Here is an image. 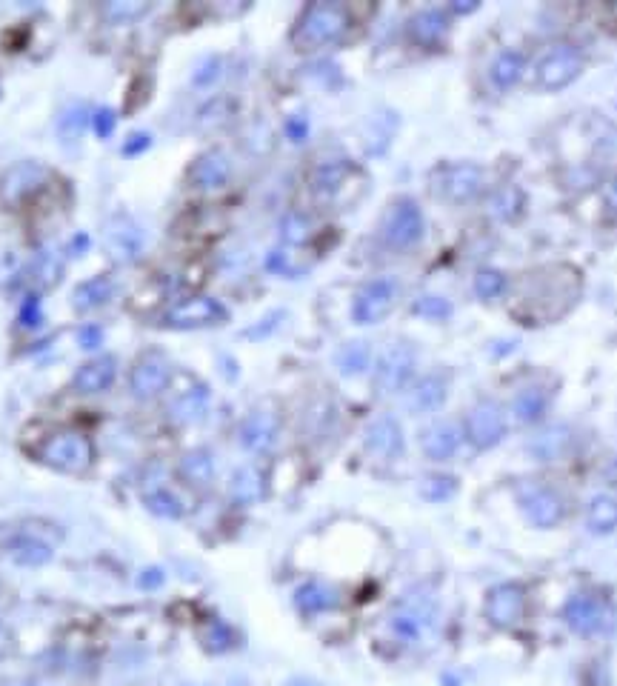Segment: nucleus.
Here are the masks:
<instances>
[{
  "label": "nucleus",
  "instance_id": "nucleus-22",
  "mask_svg": "<svg viewBox=\"0 0 617 686\" xmlns=\"http://www.w3.org/2000/svg\"><path fill=\"white\" fill-rule=\"evenodd\" d=\"M115 378H118V361L112 355H98L78 366V372L72 378V389L78 395H100L115 384Z\"/></svg>",
  "mask_w": 617,
  "mask_h": 686
},
{
  "label": "nucleus",
  "instance_id": "nucleus-36",
  "mask_svg": "<svg viewBox=\"0 0 617 686\" xmlns=\"http://www.w3.org/2000/svg\"><path fill=\"white\" fill-rule=\"evenodd\" d=\"M143 504H146V509L152 515L166 518V521H178V518L186 515V506H183V501H180L169 486H155V489L143 492Z\"/></svg>",
  "mask_w": 617,
  "mask_h": 686
},
{
  "label": "nucleus",
  "instance_id": "nucleus-13",
  "mask_svg": "<svg viewBox=\"0 0 617 686\" xmlns=\"http://www.w3.org/2000/svg\"><path fill=\"white\" fill-rule=\"evenodd\" d=\"M466 441L475 449H495V446L506 438V415L503 406L495 401H480L469 409L466 415V429H463Z\"/></svg>",
  "mask_w": 617,
  "mask_h": 686
},
{
  "label": "nucleus",
  "instance_id": "nucleus-17",
  "mask_svg": "<svg viewBox=\"0 0 617 686\" xmlns=\"http://www.w3.org/2000/svg\"><path fill=\"white\" fill-rule=\"evenodd\" d=\"M103 238H106L109 255L120 263H129L135 261V258H140L143 243H146V235H143L140 223L132 221L129 215H115L112 221L106 223Z\"/></svg>",
  "mask_w": 617,
  "mask_h": 686
},
{
  "label": "nucleus",
  "instance_id": "nucleus-6",
  "mask_svg": "<svg viewBox=\"0 0 617 686\" xmlns=\"http://www.w3.org/2000/svg\"><path fill=\"white\" fill-rule=\"evenodd\" d=\"M49 181V166L40 161H20L12 163L0 175V203L6 209H18L29 198H35L40 189Z\"/></svg>",
  "mask_w": 617,
  "mask_h": 686
},
{
  "label": "nucleus",
  "instance_id": "nucleus-26",
  "mask_svg": "<svg viewBox=\"0 0 617 686\" xmlns=\"http://www.w3.org/2000/svg\"><path fill=\"white\" fill-rule=\"evenodd\" d=\"M178 475L192 486V489H209L215 475H218V464H215V455L206 449V446H195L189 449L178 464Z\"/></svg>",
  "mask_w": 617,
  "mask_h": 686
},
{
  "label": "nucleus",
  "instance_id": "nucleus-10",
  "mask_svg": "<svg viewBox=\"0 0 617 686\" xmlns=\"http://www.w3.org/2000/svg\"><path fill=\"white\" fill-rule=\"evenodd\" d=\"M563 621L583 638L603 635L612 626V606L598 595H572L563 606Z\"/></svg>",
  "mask_w": 617,
  "mask_h": 686
},
{
  "label": "nucleus",
  "instance_id": "nucleus-20",
  "mask_svg": "<svg viewBox=\"0 0 617 686\" xmlns=\"http://www.w3.org/2000/svg\"><path fill=\"white\" fill-rule=\"evenodd\" d=\"M209 406H212V392L209 386L195 384L189 389L178 392L169 404V421L178 426H195L200 421H206L209 415Z\"/></svg>",
  "mask_w": 617,
  "mask_h": 686
},
{
  "label": "nucleus",
  "instance_id": "nucleus-48",
  "mask_svg": "<svg viewBox=\"0 0 617 686\" xmlns=\"http://www.w3.org/2000/svg\"><path fill=\"white\" fill-rule=\"evenodd\" d=\"M78 346L80 349H89V352H95V349L103 346V329H100L98 323H86V326L80 329Z\"/></svg>",
  "mask_w": 617,
  "mask_h": 686
},
{
  "label": "nucleus",
  "instance_id": "nucleus-4",
  "mask_svg": "<svg viewBox=\"0 0 617 686\" xmlns=\"http://www.w3.org/2000/svg\"><path fill=\"white\" fill-rule=\"evenodd\" d=\"M432 192L446 203H472L486 186V172L475 163H443L432 175Z\"/></svg>",
  "mask_w": 617,
  "mask_h": 686
},
{
  "label": "nucleus",
  "instance_id": "nucleus-18",
  "mask_svg": "<svg viewBox=\"0 0 617 686\" xmlns=\"http://www.w3.org/2000/svg\"><path fill=\"white\" fill-rule=\"evenodd\" d=\"M189 183L200 189V192H212V189H223L229 178H232V161L223 149H206L198 155L192 166H189Z\"/></svg>",
  "mask_w": 617,
  "mask_h": 686
},
{
  "label": "nucleus",
  "instance_id": "nucleus-7",
  "mask_svg": "<svg viewBox=\"0 0 617 686\" xmlns=\"http://www.w3.org/2000/svg\"><path fill=\"white\" fill-rule=\"evenodd\" d=\"M172 384V364L169 358L158 352V349H146L135 358V364L129 369V392L138 401H152L163 395Z\"/></svg>",
  "mask_w": 617,
  "mask_h": 686
},
{
  "label": "nucleus",
  "instance_id": "nucleus-41",
  "mask_svg": "<svg viewBox=\"0 0 617 686\" xmlns=\"http://www.w3.org/2000/svg\"><path fill=\"white\" fill-rule=\"evenodd\" d=\"M506 275L500 269H480L478 278H475V292H478L480 301H495L506 292Z\"/></svg>",
  "mask_w": 617,
  "mask_h": 686
},
{
  "label": "nucleus",
  "instance_id": "nucleus-30",
  "mask_svg": "<svg viewBox=\"0 0 617 686\" xmlns=\"http://www.w3.org/2000/svg\"><path fill=\"white\" fill-rule=\"evenodd\" d=\"M266 495V478L258 466H240L238 472L229 481V498L238 506L258 504L260 498Z\"/></svg>",
  "mask_w": 617,
  "mask_h": 686
},
{
  "label": "nucleus",
  "instance_id": "nucleus-50",
  "mask_svg": "<svg viewBox=\"0 0 617 686\" xmlns=\"http://www.w3.org/2000/svg\"><path fill=\"white\" fill-rule=\"evenodd\" d=\"M286 135L295 143H303L306 141V135H309V121H306L303 115H292V118L286 121Z\"/></svg>",
  "mask_w": 617,
  "mask_h": 686
},
{
  "label": "nucleus",
  "instance_id": "nucleus-19",
  "mask_svg": "<svg viewBox=\"0 0 617 686\" xmlns=\"http://www.w3.org/2000/svg\"><path fill=\"white\" fill-rule=\"evenodd\" d=\"M366 449L372 455H378L383 461H395L406 449V438H403V426L398 418L392 415H378L372 424L366 426Z\"/></svg>",
  "mask_w": 617,
  "mask_h": 686
},
{
  "label": "nucleus",
  "instance_id": "nucleus-57",
  "mask_svg": "<svg viewBox=\"0 0 617 686\" xmlns=\"http://www.w3.org/2000/svg\"><path fill=\"white\" fill-rule=\"evenodd\" d=\"M9 686H38V684H9Z\"/></svg>",
  "mask_w": 617,
  "mask_h": 686
},
{
  "label": "nucleus",
  "instance_id": "nucleus-51",
  "mask_svg": "<svg viewBox=\"0 0 617 686\" xmlns=\"http://www.w3.org/2000/svg\"><path fill=\"white\" fill-rule=\"evenodd\" d=\"M163 581H166V575H163V569H158V566L143 569L138 575L140 589H158V586H163Z\"/></svg>",
  "mask_w": 617,
  "mask_h": 686
},
{
  "label": "nucleus",
  "instance_id": "nucleus-46",
  "mask_svg": "<svg viewBox=\"0 0 617 686\" xmlns=\"http://www.w3.org/2000/svg\"><path fill=\"white\" fill-rule=\"evenodd\" d=\"M89 123H92V129H95L98 138H112L115 135V126H118V112L109 109V106H100Z\"/></svg>",
  "mask_w": 617,
  "mask_h": 686
},
{
  "label": "nucleus",
  "instance_id": "nucleus-21",
  "mask_svg": "<svg viewBox=\"0 0 617 686\" xmlns=\"http://www.w3.org/2000/svg\"><path fill=\"white\" fill-rule=\"evenodd\" d=\"M446 398H449V381L440 372H429L406 389V406L418 415L438 412L446 404Z\"/></svg>",
  "mask_w": 617,
  "mask_h": 686
},
{
  "label": "nucleus",
  "instance_id": "nucleus-52",
  "mask_svg": "<svg viewBox=\"0 0 617 686\" xmlns=\"http://www.w3.org/2000/svg\"><path fill=\"white\" fill-rule=\"evenodd\" d=\"M218 69H220V61L218 58H212V61H206V66L200 69L198 75H195V83H200V86H206V83H212L215 78H218Z\"/></svg>",
  "mask_w": 617,
  "mask_h": 686
},
{
  "label": "nucleus",
  "instance_id": "nucleus-47",
  "mask_svg": "<svg viewBox=\"0 0 617 686\" xmlns=\"http://www.w3.org/2000/svg\"><path fill=\"white\" fill-rule=\"evenodd\" d=\"M206 646H209L212 652L229 649V646H232V629L226 624H220V621H212L209 629H206Z\"/></svg>",
  "mask_w": 617,
  "mask_h": 686
},
{
  "label": "nucleus",
  "instance_id": "nucleus-56",
  "mask_svg": "<svg viewBox=\"0 0 617 686\" xmlns=\"http://www.w3.org/2000/svg\"><path fill=\"white\" fill-rule=\"evenodd\" d=\"M292 686H320V684H315V681H306V678H298V681H292Z\"/></svg>",
  "mask_w": 617,
  "mask_h": 686
},
{
  "label": "nucleus",
  "instance_id": "nucleus-27",
  "mask_svg": "<svg viewBox=\"0 0 617 686\" xmlns=\"http://www.w3.org/2000/svg\"><path fill=\"white\" fill-rule=\"evenodd\" d=\"M406 32L418 46H438L446 38V32H449V18L440 9H420L409 18Z\"/></svg>",
  "mask_w": 617,
  "mask_h": 686
},
{
  "label": "nucleus",
  "instance_id": "nucleus-23",
  "mask_svg": "<svg viewBox=\"0 0 617 686\" xmlns=\"http://www.w3.org/2000/svg\"><path fill=\"white\" fill-rule=\"evenodd\" d=\"M463 432L455 421H435L420 432V449L429 461H449L458 452Z\"/></svg>",
  "mask_w": 617,
  "mask_h": 686
},
{
  "label": "nucleus",
  "instance_id": "nucleus-15",
  "mask_svg": "<svg viewBox=\"0 0 617 686\" xmlns=\"http://www.w3.org/2000/svg\"><path fill=\"white\" fill-rule=\"evenodd\" d=\"M483 612H486V621L500 626V629L520 624V618L526 612V589L520 584H512V581L492 586L486 595Z\"/></svg>",
  "mask_w": 617,
  "mask_h": 686
},
{
  "label": "nucleus",
  "instance_id": "nucleus-25",
  "mask_svg": "<svg viewBox=\"0 0 617 686\" xmlns=\"http://www.w3.org/2000/svg\"><path fill=\"white\" fill-rule=\"evenodd\" d=\"M575 444V435L566 424H555L540 429L538 435L529 441V452L532 458H538L540 464H552V461H560L569 449Z\"/></svg>",
  "mask_w": 617,
  "mask_h": 686
},
{
  "label": "nucleus",
  "instance_id": "nucleus-31",
  "mask_svg": "<svg viewBox=\"0 0 617 686\" xmlns=\"http://www.w3.org/2000/svg\"><path fill=\"white\" fill-rule=\"evenodd\" d=\"M60 272H63V261L55 252H38L35 261L23 269V281L32 286V292L40 295V292H49L60 281Z\"/></svg>",
  "mask_w": 617,
  "mask_h": 686
},
{
  "label": "nucleus",
  "instance_id": "nucleus-37",
  "mask_svg": "<svg viewBox=\"0 0 617 686\" xmlns=\"http://www.w3.org/2000/svg\"><path fill=\"white\" fill-rule=\"evenodd\" d=\"M586 526L595 535H612L617 529V501L609 495H598L592 498V504L586 509Z\"/></svg>",
  "mask_w": 617,
  "mask_h": 686
},
{
  "label": "nucleus",
  "instance_id": "nucleus-49",
  "mask_svg": "<svg viewBox=\"0 0 617 686\" xmlns=\"http://www.w3.org/2000/svg\"><path fill=\"white\" fill-rule=\"evenodd\" d=\"M149 146H152V135H149V132H135V135L126 141V146H123V155H126V158H129V155L135 158L140 152H146Z\"/></svg>",
  "mask_w": 617,
  "mask_h": 686
},
{
  "label": "nucleus",
  "instance_id": "nucleus-3",
  "mask_svg": "<svg viewBox=\"0 0 617 686\" xmlns=\"http://www.w3.org/2000/svg\"><path fill=\"white\" fill-rule=\"evenodd\" d=\"M38 458L40 464L52 466V469H58V472L80 475V472H86V469L92 466L95 452H92V444H89L86 435L69 432V429H66V432L49 435V438L40 444Z\"/></svg>",
  "mask_w": 617,
  "mask_h": 686
},
{
  "label": "nucleus",
  "instance_id": "nucleus-14",
  "mask_svg": "<svg viewBox=\"0 0 617 686\" xmlns=\"http://www.w3.org/2000/svg\"><path fill=\"white\" fill-rule=\"evenodd\" d=\"M520 506L526 518L540 529H552L566 518V501L560 498L552 486L529 484L520 489Z\"/></svg>",
  "mask_w": 617,
  "mask_h": 686
},
{
  "label": "nucleus",
  "instance_id": "nucleus-35",
  "mask_svg": "<svg viewBox=\"0 0 617 686\" xmlns=\"http://www.w3.org/2000/svg\"><path fill=\"white\" fill-rule=\"evenodd\" d=\"M335 364L343 375L355 378V375H363L369 366H372V346L366 341H349L343 343L335 355Z\"/></svg>",
  "mask_w": 617,
  "mask_h": 686
},
{
  "label": "nucleus",
  "instance_id": "nucleus-1",
  "mask_svg": "<svg viewBox=\"0 0 617 686\" xmlns=\"http://www.w3.org/2000/svg\"><path fill=\"white\" fill-rule=\"evenodd\" d=\"M60 535L63 532L49 521H18L0 526V552L15 566H46L55 558Z\"/></svg>",
  "mask_w": 617,
  "mask_h": 686
},
{
  "label": "nucleus",
  "instance_id": "nucleus-5",
  "mask_svg": "<svg viewBox=\"0 0 617 686\" xmlns=\"http://www.w3.org/2000/svg\"><path fill=\"white\" fill-rule=\"evenodd\" d=\"M426 232V221H423V212H420L418 201L412 198H395L389 203L386 215H383V223H380V235L386 246L392 249H412L418 246L420 238Z\"/></svg>",
  "mask_w": 617,
  "mask_h": 686
},
{
  "label": "nucleus",
  "instance_id": "nucleus-9",
  "mask_svg": "<svg viewBox=\"0 0 617 686\" xmlns=\"http://www.w3.org/2000/svg\"><path fill=\"white\" fill-rule=\"evenodd\" d=\"M583 72V52L572 43H560L552 52H546L540 58L538 69V86L540 89H549V92H558V89H566L569 83H575Z\"/></svg>",
  "mask_w": 617,
  "mask_h": 686
},
{
  "label": "nucleus",
  "instance_id": "nucleus-40",
  "mask_svg": "<svg viewBox=\"0 0 617 686\" xmlns=\"http://www.w3.org/2000/svg\"><path fill=\"white\" fill-rule=\"evenodd\" d=\"M280 235H283V241L286 243L300 246V243H306L312 238V221H309L306 215H300V212H289V215H283V221H280Z\"/></svg>",
  "mask_w": 617,
  "mask_h": 686
},
{
  "label": "nucleus",
  "instance_id": "nucleus-32",
  "mask_svg": "<svg viewBox=\"0 0 617 686\" xmlns=\"http://www.w3.org/2000/svg\"><path fill=\"white\" fill-rule=\"evenodd\" d=\"M349 172H352L349 161L320 163V166H315L312 178H309V183H312V192H315L318 198H332V195H338L340 186H343L346 178H349Z\"/></svg>",
  "mask_w": 617,
  "mask_h": 686
},
{
  "label": "nucleus",
  "instance_id": "nucleus-11",
  "mask_svg": "<svg viewBox=\"0 0 617 686\" xmlns=\"http://www.w3.org/2000/svg\"><path fill=\"white\" fill-rule=\"evenodd\" d=\"M395 298H398L395 278H375V281L363 283L352 301V318L360 326H375L392 312Z\"/></svg>",
  "mask_w": 617,
  "mask_h": 686
},
{
  "label": "nucleus",
  "instance_id": "nucleus-55",
  "mask_svg": "<svg viewBox=\"0 0 617 686\" xmlns=\"http://www.w3.org/2000/svg\"><path fill=\"white\" fill-rule=\"evenodd\" d=\"M83 246H89V238H86V235H78V238L72 241V255H78Z\"/></svg>",
  "mask_w": 617,
  "mask_h": 686
},
{
  "label": "nucleus",
  "instance_id": "nucleus-24",
  "mask_svg": "<svg viewBox=\"0 0 617 686\" xmlns=\"http://www.w3.org/2000/svg\"><path fill=\"white\" fill-rule=\"evenodd\" d=\"M432 621V606L429 601H415V598H403L400 606L392 615V629L403 641H418L423 629Z\"/></svg>",
  "mask_w": 617,
  "mask_h": 686
},
{
  "label": "nucleus",
  "instance_id": "nucleus-34",
  "mask_svg": "<svg viewBox=\"0 0 617 686\" xmlns=\"http://www.w3.org/2000/svg\"><path fill=\"white\" fill-rule=\"evenodd\" d=\"M546 409H549V392L540 386H526L523 392H518V398L512 404V412L520 424H538L546 415Z\"/></svg>",
  "mask_w": 617,
  "mask_h": 686
},
{
  "label": "nucleus",
  "instance_id": "nucleus-45",
  "mask_svg": "<svg viewBox=\"0 0 617 686\" xmlns=\"http://www.w3.org/2000/svg\"><path fill=\"white\" fill-rule=\"evenodd\" d=\"M86 121H92V118L86 115L83 106H69V109L60 115V135H63V138H78L80 132H83V126H86Z\"/></svg>",
  "mask_w": 617,
  "mask_h": 686
},
{
  "label": "nucleus",
  "instance_id": "nucleus-29",
  "mask_svg": "<svg viewBox=\"0 0 617 686\" xmlns=\"http://www.w3.org/2000/svg\"><path fill=\"white\" fill-rule=\"evenodd\" d=\"M115 292H118L115 278H109V275H95V278H89V281H83L75 286V292H72V306H75L78 312H92V309H100V306H106V303L112 301Z\"/></svg>",
  "mask_w": 617,
  "mask_h": 686
},
{
  "label": "nucleus",
  "instance_id": "nucleus-42",
  "mask_svg": "<svg viewBox=\"0 0 617 686\" xmlns=\"http://www.w3.org/2000/svg\"><path fill=\"white\" fill-rule=\"evenodd\" d=\"M458 492V481L452 475H429L420 484V495L426 501H449Z\"/></svg>",
  "mask_w": 617,
  "mask_h": 686
},
{
  "label": "nucleus",
  "instance_id": "nucleus-38",
  "mask_svg": "<svg viewBox=\"0 0 617 686\" xmlns=\"http://www.w3.org/2000/svg\"><path fill=\"white\" fill-rule=\"evenodd\" d=\"M523 203H526V198H523V192H520L518 186H503V189H498L492 195L489 209H492V215L500 218V221H515L520 212H523Z\"/></svg>",
  "mask_w": 617,
  "mask_h": 686
},
{
  "label": "nucleus",
  "instance_id": "nucleus-53",
  "mask_svg": "<svg viewBox=\"0 0 617 686\" xmlns=\"http://www.w3.org/2000/svg\"><path fill=\"white\" fill-rule=\"evenodd\" d=\"M603 203H606V209H612V212H617V175L612 178V181L606 183V192H603Z\"/></svg>",
  "mask_w": 617,
  "mask_h": 686
},
{
  "label": "nucleus",
  "instance_id": "nucleus-33",
  "mask_svg": "<svg viewBox=\"0 0 617 686\" xmlns=\"http://www.w3.org/2000/svg\"><path fill=\"white\" fill-rule=\"evenodd\" d=\"M523 72H526V58H523L520 52H515V49H506V52H500L498 58H495V63H492L489 78L495 83V89L506 92V89H512V86L523 78Z\"/></svg>",
  "mask_w": 617,
  "mask_h": 686
},
{
  "label": "nucleus",
  "instance_id": "nucleus-43",
  "mask_svg": "<svg viewBox=\"0 0 617 686\" xmlns=\"http://www.w3.org/2000/svg\"><path fill=\"white\" fill-rule=\"evenodd\" d=\"M412 312L420 318H429V321H443L452 315V303L440 295H420L418 301L412 303Z\"/></svg>",
  "mask_w": 617,
  "mask_h": 686
},
{
  "label": "nucleus",
  "instance_id": "nucleus-16",
  "mask_svg": "<svg viewBox=\"0 0 617 686\" xmlns=\"http://www.w3.org/2000/svg\"><path fill=\"white\" fill-rule=\"evenodd\" d=\"M278 435L280 418L275 412H269V409H255V412H249V415L240 421L238 441L240 446H243L246 452H252V455H266V452H272L275 444H278Z\"/></svg>",
  "mask_w": 617,
  "mask_h": 686
},
{
  "label": "nucleus",
  "instance_id": "nucleus-39",
  "mask_svg": "<svg viewBox=\"0 0 617 686\" xmlns=\"http://www.w3.org/2000/svg\"><path fill=\"white\" fill-rule=\"evenodd\" d=\"M152 6L149 3H132V0H112V3H100V15L109 23H132L140 21Z\"/></svg>",
  "mask_w": 617,
  "mask_h": 686
},
{
  "label": "nucleus",
  "instance_id": "nucleus-2",
  "mask_svg": "<svg viewBox=\"0 0 617 686\" xmlns=\"http://www.w3.org/2000/svg\"><path fill=\"white\" fill-rule=\"evenodd\" d=\"M349 29V12L340 3H309L292 29V43L300 52H318L338 43Z\"/></svg>",
  "mask_w": 617,
  "mask_h": 686
},
{
  "label": "nucleus",
  "instance_id": "nucleus-54",
  "mask_svg": "<svg viewBox=\"0 0 617 686\" xmlns=\"http://www.w3.org/2000/svg\"><path fill=\"white\" fill-rule=\"evenodd\" d=\"M478 9V0H463V3H455V12H475Z\"/></svg>",
  "mask_w": 617,
  "mask_h": 686
},
{
  "label": "nucleus",
  "instance_id": "nucleus-12",
  "mask_svg": "<svg viewBox=\"0 0 617 686\" xmlns=\"http://www.w3.org/2000/svg\"><path fill=\"white\" fill-rule=\"evenodd\" d=\"M229 318L226 306L209 295H195V298H186V301H178L163 318L160 323L169 326V329H203V326H218Z\"/></svg>",
  "mask_w": 617,
  "mask_h": 686
},
{
  "label": "nucleus",
  "instance_id": "nucleus-28",
  "mask_svg": "<svg viewBox=\"0 0 617 686\" xmlns=\"http://www.w3.org/2000/svg\"><path fill=\"white\" fill-rule=\"evenodd\" d=\"M295 606L303 615H323L340 606V592L326 581H306L295 589Z\"/></svg>",
  "mask_w": 617,
  "mask_h": 686
},
{
  "label": "nucleus",
  "instance_id": "nucleus-44",
  "mask_svg": "<svg viewBox=\"0 0 617 686\" xmlns=\"http://www.w3.org/2000/svg\"><path fill=\"white\" fill-rule=\"evenodd\" d=\"M18 323L23 329H38L40 323H43V303H40L38 292H29V295L20 301Z\"/></svg>",
  "mask_w": 617,
  "mask_h": 686
},
{
  "label": "nucleus",
  "instance_id": "nucleus-8",
  "mask_svg": "<svg viewBox=\"0 0 617 686\" xmlns=\"http://www.w3.org/2000/svg\"><path fill=\"white\" fill-rule=\"evenodd\" d=\"M415 366H418V355L409 343H389L375 364V389L383 395L403 392L415 375Z\"/></svg>",
  "mask_w": 617,
  "mask_h": 686
}]
</instances>
